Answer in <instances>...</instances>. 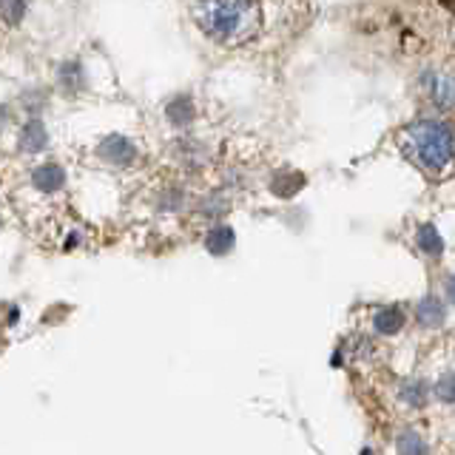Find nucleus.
<instances>
[{"instance_id":"1","label":"nucleus","mask_w":455,"mask_h":455,"mask_svg":"<svg viewBox=\"0 0 455 455\" xmlns=\"http://www.w3.org/2000/svg\"><path fill=\"white\" fill-rule=\"evenodd\" d=\"M404 146L421 168L441 171L450 165L455 154V134L441 120H419L404 132Z\"/></svg>"},{"instance_id":"2","label":"nucleus","mask_w":455,"mask_h":455,"mask_svg":"<svg viewBox=\"0 0 455 455\" xmlns=\"http://www.w3.org/2000/svg\"><path fill=\"white\" fill-rule=\"evenodd\" d=\"M199 14L203 28L217 40H242L248 37L256 20H259V9L251 4H205L194 9Z\"/></svg>"},{"instance_id":"3","label":"nucleus","mask_w":455,"mask_h":455,"mask_svg":"<svg viewBox=\"0 0 455 455\" xmlns=\"http://www.w3.org/2000/svg\"><path fill=\"white\" fill-rule=\"evenodd\" d=\"M421 89L430 97V103L438 108H455V75L452 71H424L421 77Z\"/></svg>"},{"instance_id":"4","label":"nucleus","mask_w":455,"mask_h":455,"mask_svg":"<svg viewBox=\"0 0 455 455\" xmlns=\"http://www.w3.org/2000/svg\"><path fill=\"white\" fill-rule=\"evenodd\" d=\"M97 154L103 156L106 163H114V165H128L137 156V148H134V142L128 140V137H120V134H111L106 137L103 142H100V148Z\"/></svg>"},{"instance_id":"5","label":"nucleus","mask_w":455,"mask_h":455,"mask_svg":"<svg viewBox=\"0 0 455 455\" xmlns=\"http://www.w3.org/2000/svg\"><path fill=\"white\" fill-rule=\"evenodd\" d=\"M32 182L37 185L40 191H46V194L60 191V188H63V182H66V171H63L60 165H54V163L40 165V168L35 171V174H32Z\"/></svg>"},{"instance_id":"6","label":"nucleus","mask_w":455,"mask_h":455,"mask_svg":"<svg viewBox=\"0 0 455 455\" xmlns=\"http://www.w3.org/2000/svg\"><path fill=\"white\" fill-rule=\"evenodd\" d=\"M373 327L381 333V336H393L404 327V313L402 307H384L373 316Z\"/></svg>"},{"instance_id":"7","label":"nucleus","mask_w":455,"mask_h":455,"mask_svg":"<svg viewBox=\"0 0 455 455\" xmlns=\"http://www.w3.org/2000/svg\"><path fill=\"white\" fill-rule=\"evenodd\" d=\"M416 319L424 324V327H438L444 322V305L438 302V296H424L419 307H416Z\"/></svg>"},{"instance_id":"8","label":"nucleus","mask_w":455,"mask_h":455,"mask_svg":"<svg viewBox=\"0 0 455 455\" xmlns=\"http://www.w3.org/2000/svg\"><path fill=\"white\" fill-rule=\"evenodd\" d=\"M205 248H208L211 253H217V256L228 253V251L234 248V231H231V228H228V225L211 228L208 236H205Z\"/></svg>"},{"instance_id":"9","label":"nucleus","mask_w":455,"mask_h":455,"mask_svg":"<svg viewBox=\"0 0 455 455\" xmlns=\"http://www.w3.org/2000/svg\"><path fill=\"white\" fill-rule=\"evenodd\" d=\"M20 146L26 151H40V148H46V128H43L40 120H32V123H26L23 125V137H20Z\"/></svg>"},{"instance_id":"10","label":"nucleus","mask_w":455,"mask_h":455,"mask_svg":"<svg viewBox=\"0 0 455 455\" xmlns=\"http://www.w3.org/2000/svg\"><path fill=\"white\" fill-rule=\"evenodd\" d=\"M395 447H398V455H427V444L416 430H404L395 438Z\"/></svg>"},{"instance_id":"11","label":"nucleus","mask_w":455,"mask_h":455,"mask_svg":"<svg viewBox=\"0 0 455 455\" xmlns=\"http://www.w3.org/2000/svg\"><path fill=\"white\" fill-rule=\"evenodd\" d=\"M416 242H419V248L427 256H438L441 248H444V242H441V236H438V231H435L433 225H421L419 234H416Z\"/></svg>"},{"instance_id":"12","label":"nucleus","mask_w":455,"mask_h":455,"mask_svg":"<svg viewBox=\"0 0 455 455\" xmlns=\"http://www.w3.org/2000/svg\"><path fill=\"white\" fill-rule=\"evenodd\" d=\"M435 395L441 398V402L455 404V373H444L435 381Z\"/></svg>"},{"instance_id":"13","label":"nucleus","mask_w":455,"mask_h":455,"mask_svg":"<svg viewBox=\"0 0 455 455\" xmlns=\"http://www.w3.org/2000/svg\"><path fill=\"white\" fill-rule=\"evenodd\" d=\"M23 12H26L23 4H0V14H4L9 23H18L23 18Z\"/></svg>"},{"instance_id":"14","label":"nucleus","mask_w":455,"mask_h":455,"mask_svg":"<svg viewBox=\"0 0 455 455\" xmlns=\"http://www.w3.org/2000/svg\"><path fill=\"white\" fill-rule=\"evenodd\" d=\"M447 296L455 302V276H450V279H447Z\"/></svg>"}]
</instances>
